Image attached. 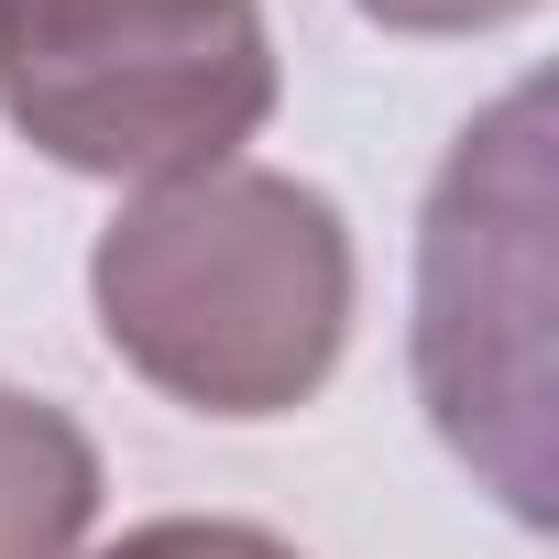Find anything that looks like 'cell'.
<instances>
[{"label": "cell", "instance_id": "cell-1", "mask_svg": "<svg viewBox=\"0 0 559 559\" xmlns=\"http://www.w3.org/2000/svg\"><path fill=\"white\" fill-rule=\"evenodd\" d=\"M352 219L274 165L143 187L88 241L99 341L198 417H297L352 341Z\"/></svg>", "mask_w": 559, "mask_h": 559}, {"label": "cell", "instance_id": "cell-2", "mask_svg": "<svg viewBox=\"0 0 559 559\" xmlns=\"http://www.w3.org/2000/svg\"><path fill=\"white\" fill-rule=\"evenodd\" d=\"M0 121L110 187L241 165L274 121L263 0H0Z\"/></svg>", "mask_w": 559, "mask_h": 559}, {"label": "cell", "instance_id": "cell-3", "mask_svg": "<svg viewBox=\"0 0 559 559\" xmlns=\"http://www.w3.org/2000/svg\"><path fill=\"white\" fill-rule=\"evenodd\" d=\"M548 88H515L493 121L461 132L417 241V384L439 439L537 526L548 515Z\"/></svg>", "mask_w": 559, "mask_h": 559}, {"label": "cell", "instance_id": "cell-4", "mask_svg": "<svg viewBox=\"0 0 559 559\" xmlns=\"http://www.w3.org/2000/svg\"><path fill=\"white\" fill-rule=\"evenodd\" d=\"M99 526V450L67 406L0 384V559H78Z\"/></svg>", "mask_w": 559, "mask_h": 559}, {"label": "cell", "instance_id": "cell-5", "mask_svg": "<svg viewBox=\"0 0 559 559\" xmlns=\"http://www.w3.org/2000/svg\"><path fill=\"white\" fill-rule=\"evenodd\" d=\"M88 559H297V548L241 526V515H154V526H132L121 548H88Z\"/></svg>", "mask_w": 559, "mask_h": 559}, {"label": "cell", "instance_id": "cell-6", "mask_svg": "<svg viewBox=\"0 0 559 559\" xmlns=\"http://www.w3.org/2000/svg\"><path fill=\"white\" fill-rule=\"evenodd\" d=\"M352 12L384 34H493V23H526L537 0H352Z\"/></svg>", "mask_w": 559, "mask_h": 559}]
</instances>
